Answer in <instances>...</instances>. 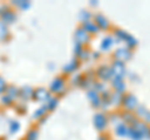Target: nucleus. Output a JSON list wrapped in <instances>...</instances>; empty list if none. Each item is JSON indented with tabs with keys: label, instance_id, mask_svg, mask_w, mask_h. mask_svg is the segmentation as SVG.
Returning <instances> with one entry per match:
<instances>
[{
	"label": "nucleus",
	"instance_id": "4468645a",
	"mask_svg": "<svg viewBox=\"0 0 150 140\" xmlns=\"http://www.w3.org/2000/svg\"><path fill=\"white\" fill-rule=\"evenodd\" d=\"M46 109H48V108H46V106H44V108L39 109V110H38V111H36V113H35L34 115H33V118H34V119H38V118H40L41 115H44V114H45Z\"/></svg>",
	"mask_w": 150,
	"mask_h": 140
},
{
	"label": "nucleus",
	"instance_id": "a211bd4d",
	"mask_svg": "<svg viewBox=\"0 0 150 140\" xmlns=\"http://www.w3.org/2000/svg\"><path fill=\"white\" fill-rule=\"evenodd\" d=\"M1 101H3L4 105H11V103H13V100L9 96H3L1 98Z\"/></svg>",
	"mask_w": 150,
	"mask_h": 140
},
{
	"label": "nucleus",
	"instance_id": "9b49d317",
	"mask_svg": "<svg viewBox=\"0 0 150 140\" xmlns=\"http://www.w3.org/2000/svg\"><path fill=\"white\" fill-rule=\"evenodd\" d=\"M84 28L88 30V31H91V33H96V30H98V28L93 24V23H89V21H86L85 23V25H84Z\"/></svg>",
	"mask_w": 150,
	"mask_h": 140
},
{
	"label": "nucleus",
	"instance_id": "20e7f679",
	"mask_svg": "<svg viewBox=\"0 0 150 140\" xmlns=\"http://www.w3.org/2000/svg\"><path fill=\"white\" fill-rule=\"evenodd\" d=\"M5 93H6V96H9L11 100H14L16 96L20 95V90H19L18 88L13 86V85H11V86H9L8 89H6V91H5Z\"/></svg>",
	"mask_w": 150,
	"mask_h": 140
},
{
	"label": "nucleus",
	"instance_id": "1a4fd4ad",
	"mask_svg": "<svg viewBox=\"0 0 150 140\" xmlns=\"http://www.w3.org/2000/svg\"><path fill=\"white\" fill-rule=\"evenodd\" d=\"M76 39H78V41H80V43H84L85 40H88V35L85 34V31L79 30L76 33Z\"/></svg>",
	"mask_w": 150,
	"mask_h": 140
},
{
	"label": "nucleus",
	"instance_id": "423d86ee",
	"mask_svg": "<svg viewBox=\"0 0 150 140\" xmlns=\"http://www.w3.org/2000/svg\"><path fill=\"white\" fill-rule=\"evenodd\" d=\"M8 26L4 24L3 21H0V40H4L8 36Z\"/></svg>",
	"mask_w": 150,
	"mask_h": 140
},
{
	"label": "nucleus",
	"instance_id": "f3484780",
	"mask_svg": "<svg viewBox=\"0 0 150 140\" xmlns=\"http://www.w3.org/2000/svg\"><path fill=\"white\" fill-rule=\"evenodd\" d=\"M114 86L118 88V90H119V91H121V90H123L124 88H125L124 83H123V81H120V80H116V83L114 81Z\"/></svg>",
	"mask_w": 150,
	"mask_h": 140
},
{
	"label": "nucleus",
	"instance_id": "2eb2a0df",
	"mask_svg": "<svg viewBox=\"0 0 150 140\" xmlns=\"http://www.w3.org/2000/svg\"><path fill=\"white\" fill-rule=\"evenodd\" d=\"M36 138H38V133L35 130H31V132H29V134L26 135L25 140H36Z\"/></svg>",
	"mask_w": 150,
	"mask_h": 140
},
{
	"label": "nucleus",
	"instance_id": "ddd939ff",
	"mask_svg": "<svg viewBox=\"0 0 150 140\" xmlns=\"http://www.w3.org/2000/svg\"><path fill=\"white\" fill-rule=\"evenodd\" d=\"M8 89V86H6V81L4 80L3 78H0V94H3V93H5Z\"/></svg>",
	"mask_w": 150,
	"mask_h": 140
},
{
	"label": "nucleus",
	"instance_id": "f257e3e1",
	"mask_svg": "<svg viewBox=\"0 0 150 140\" xmlns=\"http://www.w3.org/2000/svg\"><path fill=\"white\" fill-rule=\"evenodd\" d=\"M33 96H34L36 100H39V101H45V100H49L50 99L48 91L44 90V89H38V90H35L34 94H33Z\"/></svg>",
	"mask_w": 150,
	"mask_h": 140
},
{
	"label": "nucleus",
	"instance_id": "dca6fc26",
	"mask_svg": "<svg viewBox=\"0 0 150 140\" xmlns=\"http://www.w3.org/2000/svg\"><path fill=\"white\" fill-rule=\"evenodd\" d=\"M56 104H58V100H56V99H49V101H48V106H46V108L54 109L55 106H56Z\"/></svg>",
	"mask_w": 150,
	"mask_h": 140
},
{
	"label": "nucleus",
	"instance_id": "9d476101",
	"mask_svg": "<svg viewBox=\"0 0 150 140\" xmlns=\"http://www.w3.org/2000/svg\"><path fill=\"white\" fill-rule=\"evenodd\" d=\"M76 65H78V63H76V60H73L70 64H68L67 66H64V70L67 73H71V71H74V69L76 68Z\"/></svg>",
	"mask_w": 150,
	"mask_h": 140
},
{
	"label": "nucleus",
	"instance_id": "6e6552de",
	"mask_svg": "<svg viewBox=\"0 0 150 140\" xmlns=\"http://www.w3.org/2000/svg\"><path fill=\"white\" fill-rule=\"evenodd\" d=\"M126 100H128V101H124V103H125V105H126V106H128V108H129V109H133V108H134V106H135V105H137V99H135V98H134V96H131V95H129V96H128V99H126Z\"/></svg>",
	"mask_w": 150,
	"mask_h": 140
},
{
	"label": "nucleus",
	"instance_id": "0eeeda50",
	"mask_svg": "<svg viewBox=\"0 0 150 140\" xmlns=\"http://www.w3.org/2000/svg\"><path fill=\"white\" fill-rule=\"evenodd\" d=\"M20 94L25 98V99H29V98L34 94V91H33V89L31 88H29V86H26V88H24V89H21L20 90Z\"/></svg>",
	"mask_w": 150,
	"mask_h": 140
},
{
	"label": "nucleus",
	"instance_id": "f8f14e48",
	"mask_svg": "<svg viewBox=\"0 0 150 140\" xmlns=\"http://www.w3.org/2000/svg\"><path fill=\"white\" fill-rule=\"evenodd\" d=\"M19 128H20V124L18 123V121H11L10 124V133H16Z\"/></svg>",
	"mask_w": 150,
	"mask_h": 140
},
{
	"label": "nucleus",
	"instance_id": "f03ea898",
	"mask_svg": "<svg viewBox=\"0 0 150 140\" xmlns=\"http://www.w3.org/2000/svg\"><path fill=\"white\" fill-rule=\"evenodd\" d=\"M15 20V14H14L13 11H5L1 15V21L4 23L5 25H8V24H11V23Z\"/></svg>",
	"mask_w": 150,
	"mask_h": 140
},
{
	"label": "nucleus",
	"instance_id": "39448f33",
	"mask_svg": "<svg viewBox=\"0 0 150 140\" xmlns=\"http://www.w3.org/2000/svg\"><path fill=\"white\" fill-rule=\"evenodd\" d=\"M105 118L103 115H100V114H98L96 116H95V125H96V128L98 129H103L105 127Z\"/></svg>",
	"mask_w": 150,
	"mask_h": 140
},
{
	"label": "nucleus",
	"instance_id": "7ed1b4c3",
	"mask_svg": "<svg viewBox=\"0 0 150 140\" xmlns=\"http://www.w3.org/2000/svg\"><path fill=\"white\" fill-rule=\"evenodd\" d=\"M63 88H64V81H63L62 78L55 79V80L53 81V84H51V90H53V91L59 93V91L63 90Z\"/></svg>",
	"mask_w": 150,
	"mask_h": 140
}]
</instances>
